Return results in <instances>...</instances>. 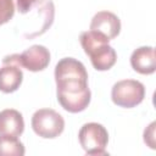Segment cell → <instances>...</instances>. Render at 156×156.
<instances>
[{"label":"cell","instance_id":"3","mask_svg":"<svg viewBox=\"0 0 156 156\" xmlns=\"http://www.w3.org/2000/svg\"><path fill=\"white\" fill-rule=\"evenodd\" d=\"M78 139L80 146L88 155H107L108 133L102 124L96 122L83 124L79 129Z\"/></svg>","mask_w":156,"mask_h":156},{"label":"cell","instance_id":"13","mask_svg":"<svg viewBox=\"0 0 156 156\" xmlns=\"http://www.w3.org/2000/svg\"><path fill=\"white\" fill-rule=\"evenodd\" d=\"M38 0H17V9L21 13H27Z\"/></svg>","mask_w":156,"mask_h":156},{"label":"cell","instance_id":"6","mask_svg":"<svg viewBox=\"0 0 156 156\" xmlns=\"http://www.w3.org/2000/svg\"><path fill=\"white\" fill-rule=\"evenodd\" d=\"M23 80V72L18 63V54L5 56L0 67V90L2 93L16 91Z\"/></svg>","mask_w":156,"mask_h":156},{"label":"cell","instance_id":"11","mask_svg":"<svg viewBox=\"0 0 156 156\" xmlns=\"http://www.w3.org/2000/svg\"><path fill=\"white\" fill-rule=\"evenodd\" d=\"M24 145L17 136L0 135V156H23Z\"/></svg>","mask_w":156,"mask_h":156},{"label":"cell","instance_id":"1","mask_svg":"<svg viewBox=\"0 0 156 156\" xmlns=\"http://www.w3.org/2000/svg\"><path fill=\"white\" fill-rule=\"evenodd\" d=\"M55 82L57 101L66 111L77 113L88 107L91 93L88 72L80 61L73 57L61 58L55 66Z\"/></svg>","mask_w":156,"mask_h":156},{"label":"cell","instance_id":"10","mask_svg":"<svg viewBox=\"0 0 156 156\" xmlns=\"http://www.w3.org/2000/svg\"><path fill=\"white\" fill-rule=\"evenodd\" d=\"M24 130L23 116L20 111L6 108L0 112V135L20 136Z\"/></svg>","mask_w":156,"mask_h":156},{"label":"cell","instance_id":"8","mask_svg":"<svg viewBox=\"0 0 156 156\" xmlns=\"http://www.w3.org/2000/svg\"><path fill=\"white\" fill-rule=\"evenodd\" d=\"M90 30L105 35L107 39L116 38L121 32V21L117 15L110 11H99L90 22Z\"/></svg>","mask_w":156,"mask_h":156},{"label":"cell","instance_id":"9","mask_svg":"<svg viewBox=\"0 0 156 156\" xmlns=\"http://www.w3.org/2000/svg\"><path fill=\"white\" fill-rule=\"evenodd\" d=\"M130 65L140 74H151L156 69V56L152 46H140L130 56Z\"/></svg>","mask_w":156,"mask_h":156},{"label":"cell","instance_id":"2","mask_svg":"<svg viewBox=\"0 0 156 156\" xmlns=\"http://www.w3.org/2000/svg\"><path fill=\"white\" fill-rule=\"evenodd\" d=\"M108 40L105 35L94 30H87L79 35L80 45L96 71H107L116 63L117 54Z\"/></svg>","mask_w":156,"mask_h":156},{"label":"cell","instance_id":"7","mask_svg":"<svg viewBox=\"0 0 156 156\" xmlns=\"http://www.w3.org/2000/svg\"><path fill=\"white\" fill-rule=\"evenodd\" d=\"M18 63L32 72L43 71L50 63V51L43 45H32L22 54H18Z\"/></svg>","mask_w":156,"mask_h":156},{"label":"cell","instance_id":"4","mask_svg":"<svg viewBox=\"0 0 156 156\" xmlns=\"http://www.w3.org/2000/svg\"><path fill=\"white\" fill-rule=\"evenodd\" d=\"M32 128L44 139H54L65 129L63 117L52 108H39L32 116Z\"/></svg>","mask_w":156,"mask_h":156},{"label":"cell","instance_id":"5","mask_svg":"<svg viewBox=\"0 0 156 156\" xmlns=\"http://www.w3.org/2000/svg\"><path fill=\"white\" fill-rule=\"evenodd\" d=\"M145 98V87L139 80L123 79L113 84L111 99L119 107L132 108L141 104Z\"/></svg>","mask_w":156,"mask_h":156},{"label":"cell","instance_id":"12","mask_svg":"<svg viewBox=\"0 0 156 156\" xmlns=\"http://www.w3.org/2000/svg\"><path fill=\"white\" fill-rule=\"evenodd\" d=\"M15 13L13 0H0V26L9 22Z\"/></svg>","mask_w":156,"mask_h":156}]
</instances>
